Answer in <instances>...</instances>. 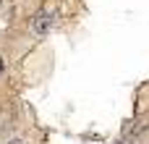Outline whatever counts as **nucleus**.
<instances>
[{
  "mask_svg": "<svg viewBox=\"0 0 149 144\" xmlns=\"http://www.w3.org/2000/svg\"><path fill=\"white\" fill-rule=\"evenodd\" d=\"M52 24H55V13H37L34 18H31V34L37 37V39H42V37H47L50 34V29H52Z\"/></svg>",
  "mask_w": 149,
  "mask_h": 144,
  "instance_id": "1",
  "label": "nucleus"
},
{
  "mask_svg": "<svg viewBox=\"0 0 149 144\" xmlns=\"http://www.w3.org/2000/svg\"><path fill=\"white\" fill-rule=\"evenodd\" d=\"M3 71H5V60L0 58V73H3Z\"/></svg>",
  "mask_w": 149,
  "mask_h": 144,
  "instance_id": "2",
  "label": "nucleus"
},
{
  "mask_svg": "<svg viewBox=\"0 0 149 144\" xmlns=\"http://www.w3.org/2000/svg\"><path fill=\"white\" fill-rule=\"evenodd\" d=\"M8 144H24V142H21V139H10Z\"/></svg>",
  "mask_w": 149,
  "mask_h": 144,
  "instance_id": "3",
  "label": "nucleus"
},
{
  "mask_svg": "<svg viewBox=\"0 0 149 144\" xmlns=\"http://www.w3.org/2000/svg\"><path fill=\"white\" fill-rule=\"evenodd\" d=\"M115 144H128V139H120V142H115Z\"/></svg>",
  "mask_w": 149,
  "mask_h": 144,
  "instance_id": "4",
  "label": "nucleus"
}]
</instances>
